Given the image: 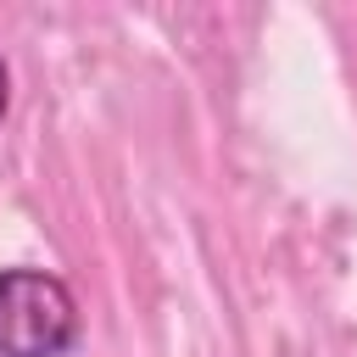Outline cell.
<instances>
[{
    "label": "cell",
    "instance_id": "7a4b0ae2",
    "mask_svg": "<svg viewBox=\"0 0 357 357\" xmlns=\"http://www.w3.org/2000/svg\"><path fill=\"white\" fill-rule=\"evenodd\" d=\"M6 106H11V73H6V56H0V123H6Z\"/></svg>",
    "mask_w": 357,
    "mask_h": 357
},
{
    "label": "cell",
    "instance_id": "6da1fadb",
    "mask_svg": "<svg viewBox=\"0 0 357 357\" xmlns=\"http://www.w3.org/2000/svg\"><path fill=\"white\" fill-rule=\"evenodd\" d=\"M78 301L45 268H0V357H67L78 346Z\"/></svg>",
    "mask_w": 357,
    "mask_h": 357
}]
</instances>
